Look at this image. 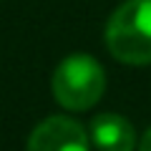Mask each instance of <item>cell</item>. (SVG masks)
<instances>
[{"label": "cell", "mask_w": 151, "mask_h": 151, "mask_svg": "<svg viewBox=\"0 0 151 151\" xmlns=\"http://www.w3.org/2000/svg\"><path fill=\"white\" fill-rule=\"evenodd\" d=\"M106 45L126 65L151 63V0H126L106 25Z\"/></svg>", "instance_id": "cell-1"}, {"label": "cell", "mask_w": 151, "mask_h": 151, "mask_svg": "<svg viewBox=\"0 0 151 151\" xmlns=\"http://www.w3.org/2000/svg\"><path fill=\"white\" fill-rule=\"evenodd\" d=\"M53 96L68 111H86L101 101L106 91V73L93 55L76 53L60 60L53 73Z\"/></svg>", "instance_id": "cell-2"}, {"label": "cell", "mask_w": 151, "mask_h": 151, "mask_svg": "<svg viewBox=\"0 0 151 151\" xmlns=\"http://www.w3.org/2000/svg\"><path fill=\"white\" fill-rule=\"evenodd\" d=\"M86 129L68 116H50L33 129L25 151H88Z\"/></svg>", "instance_id": "cell-3"}, {"label": "cell", "mask_w": 151, "mask_h": 151, "mask_svg": "<svg viewBox=\"0 0 151 151\" xmlns=\"http://www.w3.org/2000/svg\"><path fill=\"white\" fill-rule=\"evenodd\" d=\"M88 139L98 151H134L136 134L129 119L119 113H101L88 126Z\"/></svg>", "instance_id": "cell-4"}, {"label": "cell", "mask_w": 151, "mask_h": 151, "mask_svg": "<svg viewBox=\"0 0 151 151\" xmlns=\"http://www.w3.org/2000/svg\"><path fill=\"white\" fill-rule=\"evenodd\" d=\"M139 151H151V129L141 136V144H139Z\"/></svg>", "instance_id": "cell-5"}]
</instances>
